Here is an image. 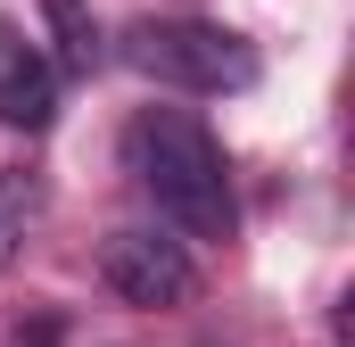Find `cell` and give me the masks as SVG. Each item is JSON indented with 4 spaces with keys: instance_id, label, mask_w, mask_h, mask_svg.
<instances>
[{
    "instance_id": "cell-2",
    "label": "cell",
    "mask_w": 355,
    "mask_h": 347,
    "mask_svg": "<svg viewBox=\"0 0 355 347\" xmlns=\"http://www.w3.org/2000/svg\"><path fill=\"white\" fill-rule=\"evenodd\" d=\"M124 58L166 91H198V99H223V91H248L257 67V42L232 33V25H207V17H141L124 33Z\"/></svg>"
},
{
    "instance_id": "cell-3",
    "label": "cell",
    "mask_w": 355,
    "mask_h": 347,
    "mask_svg": "<svg viewBox=\"0 0 355 347\" xmlns=\"http://www.w3.org/2000/svg\"><path fill=\"white\" fill-rule=\"evenodd\" d=\"M99 281H107L124 306H149V314L198 298L190 240H182V232H157V223H124V232H107V248H99Z\"/></svg>"
},
{
    "instance_id": "cell-5",
    "label": "cell",
    "mask_w": 355,
    "mask_h": 347,
    "mask_svg": "<svg viewBox=\"0 0 355 347\" xmlns=\"http://www.w3.org/2000/svg\"><path fill=\"white\" fill-rule=\"evenodd\" d=\"M42 17H50V42H58V58H50V67L91 75V67L107 58V42H99V17H91L83 0H42Z\"/></svg>"
},
{
    "instance_id": "cell-6",
    "label": "cell",
    "mask_w": 355,
    "mask_h": 347,
    "mask_svg": "<svg viewBox=\"0 0 355 347\" xmlns=\"http://www.w3.org/2000/svg\"><path fill=\"white\" fill-rule=\"evenodd\" d=\"M33 223H42V174L8 166V174H0V273H8V264L25 257Z\"/></svg>"
},
{
    "instance_id": "cell-1",
    "label": "cell",
    "mask_w": 355,
    "mask_h": 347,
    "mask_svg": "<svg viewBox=\"0 0 355 347\" xmlns=\"http://www.w3.org/2000/svg\"><path fill=\"white\" fill-rule=\"evenodd\" d=\"M124 174L141 182V198L174 223L182 240H232L240 232L232 166H223L215 133L190 108H141L124 124Z\"/></svg>"
},
{
    "instance_id": "cell-4",
    "label": "cell",
    "mask_w": 355,
    "mask_h": 347,
    "mask_svg": "<svg viewBox=\"0 0 355 347\" xmlns=\"http://www.w3.org/2000/svg\"><path fill=\"white\" fill-rule=\"evenodd\" d=\"M58 116V67L42 42H25V25L0 17V124L17 133H42Z\"/></svg>"
}]
</instances>
